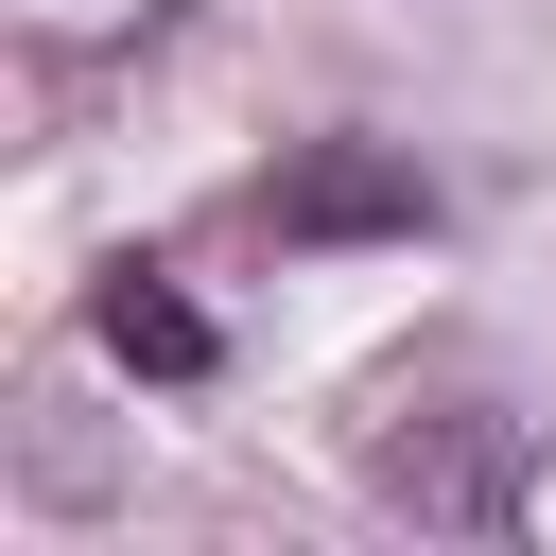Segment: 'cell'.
Here are the masks:
<instances>
[{
    "label": "cell",
    "mask_w": 556,
    "mask_h": 556,
    "mask_svg": "<svg viewBox=\"0 0 556 556\" xmlns=\"http://www.w3.org/2000/svg\"><path fill=\"white\" fill-rule=\"evenodd\" d=\"M504 539H556V452H504V504H486Z\"/></svg>",
    "instance_id": "3"
},
{
    "label": "cell",
    "mask_w": 556,
    "mask_h": 556,
    "mask_svg": "<svg viewBox=\"0 0 556 556\" xmlns=\"http://www.w3.org/2000/svg\"><path fill=\"white\" fill-rule=\"evenodd\" d=\"M261 226H278V243H417V226H434V174H417L400 139H313V156L261 174Z\"/></svg>",
    "instance_id": "1"
},
{
    "label": "cell",
    "mask_w": 556,
    "mask_h": 556,
    "mask_svg": "<svg viewBox=\"0 0 556 556\" xmlns=\"http://www.w3.org/2000/svg\"><path fill=\"white\" fill-rule=\"evenodd\" d=\"M87 330H104V348H122L139 382H208V313H191V295L156 278V261H122V278L87 295Z\"/></svg>",
    "instance_id": "2"
}]
</instances>
